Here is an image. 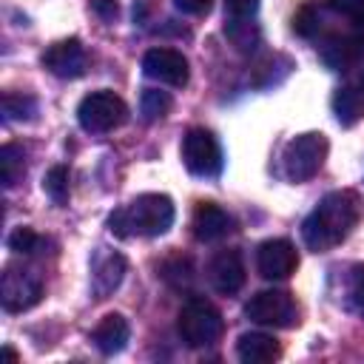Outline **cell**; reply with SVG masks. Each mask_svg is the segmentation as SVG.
<instances>
[{
  "label": "cell",
  "instance_id": "ac0fdd59",
  "mask_svg": "<svg viewBox=\"0 0 364 364\" xmlns=\"http://www.w3.org/2000/svg\"><path fill=\"white\" fill-rule=\"evenodd\" d=\"M125 276V259L119 253H102L94 264V276H91V284H94V293L97 299H108L119 282Z\"/></svg>",
  "mask_w": 364,
  "mask_h": 364
},
{
  "label": "cell",
  "instance_id": "7a4b0ae2",
  "mask_svg": "<svg viewBox=\"0 0 364 364\" xmlns=\"http://www.w3.org/2000/svg\"><path fill=\"white\" fill-rule=\"evenodd\" d=\"M173 202L165 193H142L131 205L108 216V230L119 239L125 236H162L173 225Z\"/></svg>",
  "mask_w": 364,
  "mask_h": 364
},
{
  "label": "cell",
  "instance_id": "f546056e",
  "mask_svg": "<svg viewBox=\"0 0 364 364\" xmlns=\"http://www.w3.org/2000/svg\"><path fill=\"white\" fill-rule=\"evenodd\" d=\"M353 28H355V37H358V40H364V9L353 17Z\"/></svg>",
  "mask_w": 364,
  "mask_h": 364
},
{
  "label": "cell",
  "instance_id": "4316f807",
  "mask_svg": "<svg viewBox=\"0 0 364 364\" xmlns=\"http://www.w3.org/2000/svg\"><path fill=\"white\" fill-rule=\"evenodd\" d=\"M173 6H176L179 11H185V14L202 17V14H208V11H210L213 0H173Z\"/></svg>",
  "mask_w": 364,
  "mask_h": 364
},
{
  "label": "cell",
  "instance_id": "7402d4cb",
  "mask_svg": "<svg viewBox=\"0 0 364 364\" xmlns=\"http://www.w3.org/2000/svg\"><path fill=\"white\" fill-rule=\"evenodd\" d=\"M43 191L51 196L54 205H65V202H68V168H65V165H54V168L46 173Z\"/></svg>",
  "mask_w": 364,
  "mask_h": 364
},
{
  "label": "cell",
  "instance_id": "44dd1931",
  "mask_svg": "<svg viewBox=\"0 0 364 364\" xmlns=\"http://www.w3.org/2000/svg\"><path fill=\"white\" fill-rule=\"evenodd\" d=\"M139 111H142V119L145 122L162 119L171 111V94L168 91H159V88H145L142 91V100H139Z\"/></svg>",
  "mask_w": 364,
  "mask_h": 364
},
{
  "label": "cell",
  "instance_id": "52a82bcc",
  "mask_svg": "<svg viewBox=\"0 0 364 364\" xmlns=\"http://www.w3.org/2000/svg\"><path fill=\"white\" fill-rule=\"evenodd\" d=\"M225 37L242 54L259 46V0H225Z\"/></svg>",
  "mask_w": 364,
  "mask_h": 364
},
{
  "label": "cell",
  "instance_id": "cb8c5ba5",
  "mask_svg": "<svg viewBox=\"0 0 364 364\" xmlns=\"http://www.w3.org/2000/svg\"><path fill=\"white\" fill-rule=\"evenodd\" d=\"M9 247L14 253H37L43 247V236H37L31 228H14L9 233Z\"/></svg>",
  "mask_w": 364,
  "mask_h": 364
},
{
  "label": "cell",
  "instance_id": "30bf717a",
  "mask_svg": "<svg viewBox=\"0 0 364 364\" xmlns=\"http://www.w3.org/2000/svg\"><path fill=\"white\" fill-rule=\"evenodd\" d=\"M142 71H145V77L165 82V85H173V88H185L191 80V68H188L185 54L176 48H165V46L145 51Z\"/></svg>",
  "mask_w": 364,
  "mask_h": 364
},
{
  "label": "cell",
  "instance_id": "83f0119b",
  "mask_svg": "<svg viewBox=\"0 0 364 364\" xmlns=\"http://www.w3.org/2000/svg\"><path fill=\"white\" fill-rule=\"evenodd\" d=\"M327 6L338 14H347V17H355L361 9H364V0H327Z\"/></svg>",
  "mask_w": 364,
  "mask_h": 364
},
{
  "label": "cell",
  "instance_id": "5bb4252c",
  "mask_svg": "<svg viewBox=\"0 0 364 364\" xmlns=\"http://www.w3.org/2000/svg\"><path fill=\"white\" fill-rule=\"evenodd\" d=\"M191 228L199 242H219L222 236H228L233 230V216L216 202H199L193 210Z\"/></svg>",
  "mask_w": 364,
  "mask_h": 364
},
{
  "label": "cell",
  "instance_id": "f1b7e54d",
  "mask_svg": "<svg viewBox=\"0 0 364 364\" xmlns=\"http://www.w3.org/2000/svg\"><path fill=\"white\" fill-rule=\"evenodd\" d=\"M91 9H94V14H100L102 20H114L117 17V0H91Z\"/></svg>",
  "mask_w": 364,
  "mask_h": 364
},
{
  "label": "cell",
  "instance_id": "5b68a950",
  "mask_svg": "<svg viewBox=\"0 0 364 364\" xmlns=\"http://www.w3.org/2000/svg\"><path fill=\"white\" fill-rule=\"evenodd\" d=\"M324 156H327V136L324 134H318V131L299 134L284 145V156H282L284 176L290 182H304V179L318 173V168L324 165Z\"/></svg>",
  "mask_w": 364,
  "mask_h": 364
},
{
  "label": "cell",
  "instance_id": "2e32d148",
  "mask_svg": "<svg viewBox=\"0 0 364 364\" xmlns=\"http://www.w3.org/2000/svg\"><path fill=\"white\" fill-rule=\"evenodd\" d=\"M128 336H131L128 318L119 316V313H108V316H102L100 324L91 330V341H94V347H97L102 355H114V353L125 350Z\"/></svg>",
  "mask_w": 364,
  "mask_h": 364
},
{
  "label": "cell",
  "instance_id": "8fae6325",
  "mask_svg": "<svg viewBox=\"0 0 364 364\" xmlns=\"http://www.w3.org/2000/svg\"><path fill=\"white\" fill-rule=\"evenodd\" d=\"M299 267V253L293 247V242L287 239H267L259 245L256 250V270L262 279L270 282H282L287 276H293Z\"/></svg>",
  "mask_w": 364,
  "mask_h": 364
},
{
  "label": "cell",
  "instance_id": "603a6c76",
  "mask_svg": "<svg viewBox=\"0 0 364 364\" xmlns=\"http://www.w3.org/2000/svg\"><path fill=\"white\" fill-rule=\"evenodd\" d=\"M37 111V100L28 94H6L3 97V114L6 119H31Z\"/></svg>",
  "mask_w": 364,
  "mask_h": 364
},
{
  "label": "cell",
  "instance_id": "7c38bea8",
  "mask_svg": "<svg viewBox=\"0 0 364 364\" xmlns=\"http://www.w3.org/2000/svg\"><path fill=\"white\" fill-rule=\"evenodd\" d=\"M43 65L60 80H77L85 74L88 57H85L82 43L77 37H68V40H60L43 51Z\"/></svg>",
  "mask_w": 364,
  "mask_h": 364
},
{
  "label": "cell",
  "instance_id": "ffe728a7",
  "mask_svg": "<svg viewBox=\"0 0 364 364\" xmlns=\"http://www.w3.org/2000/svg\"><path fill=\"white\" fill-rule=\"evenodd\" d=\"M26 171V162H23V148L14 145V142H6L0 148V179H3V188H11Z\"/></svg>",
  "mask_w": 364,
  "mask_h": 364
},
{
  "label": "cell",
  "instance_id": "9c48e42d",
  "mask_svg": "<svg viewBox=\"0 0 364 364\" xmlns=\"http://www.w3.org/2000/svg\"><path fill=\"white\" fill-rule=\"evenodd\" d=\"M43 296V282L31 270L9 264L0 276V304L6 313H26Z\"/></svg>",
  "mask_w": 364,
  "mask_h": 364
},
{
  "label": "cell",
  "instance_id": "4dcf8cb0",
  "mask_svg": "<svg viewBox=\"0 0 364 364\" xmlns=\"http://www.w3.org/2000/svg\"><path fill=\"white\" fill-rule=\"evenodd\" d=\"M3 355H6V358H11V361H17V353H14L11 347H3Z\"/></svg>",
  "mask_w": 364,
  "mask_h": 364
},
{
  "label": "cell",
  "instance_id": "3957f363",
  "mask_svg": "<svg viewBox=\"0 0 364 364\" xmlns=\"http://www.w3.org/2000/svg\"><path fill=\"white\" fill-rule=\"evenodd\" d=\"M176 330H179V336L188 347H210V344L219 341V336L225 330V321H222V313L208 299L196 296L179 310Z\"/></svg>",
  "mask_w": 364,
  "mask_h": 364
},
{
  "label": "cell",
  "instance_id": "1f68e13d",
  "mask_svg": "<svg viewBox=\"0 0 364 364\" xmlns=\"http://www.w3.org/2000/svg\"><path fill=\"white\" fill-rule=\"evenodd\" d=\"M358 85H361V88H364V74H361V82H358Z\"/></svg>",
  "mask_w": 364,
  "mask_h": 364
},
{
  "label": "cell",
  "instance_id": "277c9868",
  "mask_svg": "<svg viewBox=\"0 0 364 364\" xmlns=\"http://www.w3.org/2000/svg\"><path fill=\"white\" fill-rule=\"evenodd\" d=\"M128 119V105L114 91H91L77 105V122L88 134H108Z\"/></svg>",
  "mask_w": 364,
  "mask_h": 364
},
{
  "label": "cell",
  "instance_id": "484cf974",
  "mask_svg": "<svg viewBox=\"0 0 364 364\" xmlns=\"http://www.w3.org/2000/svg\"><path fill=\"white\" fill-rule=\"evenodd\" d=\"M293 31L301 34V37H313V34L318 31V11H316L310 3L301 6V9L293 14Z\"/></svg>",
  "mask_w": 364,
  "mask_h": 364
},
{
  "label": "cell",
  "instance_id": "d6986e66",
  "mask_svg": "<svg viewBox=\"0 0 364 364\" xmlns=\"http://www.w3.org/2000/svg\"><path fill=\"white\" fill-rule=\"evenodd\" d=\"M333 114L341 125H355L364 117V88L361 85H341L333 94Z\"/></svg>",
  "mask_w": 364,
  "mask_h": 364
},
{
  "label": "cell",
  "instance_id": "8992f818",
  "mask_svg": "<svg viewBox=\"0 0 364 364\" xmlns=\"http://www.w3.org/2000/svg\"><path fill=\"white\" fill-rule=\"evenodd\" d=\"M245 316L264 327H296L299 324V307L296 299L287 290H259L245 304Z\"/></svg>",
  "mask_w": 364,
  "mask_h": 364
},
{
  "label": "cell",
  "instance_id": "ba28073f",
  "mask_svg": "<svg viewBox=\"0 0 364 364\" xmlns=\"http://www.w3.org/2000/svg\"><path fill=\"white\" fill-rule=\"evenodd\" d=\"M182 162L193 176H216L222 171L219 139L208 128H191L182 136Z\"/></svg>",
  "mask_w": 364,
  "mask_h": 364
},
{
  "label": "cell",
  "instance_id": "4fadbf2b",
  "mask_svg": "<svg viewBox=\"0 0 364 364\" xmlns=\"http://www.w3.org/2000/svg\"><path fill=\"white\" fill-rule=\"evenodd\" d=\"M208 279L213 284L216 293L222 296H233L242 290L245 284V262H242V253L228 247V250H219L210 264H208Z\"/></svg>",
  "mask_w": 364,
  "mask_h": 364
},
{
  "label": "cell",
  "instance_id": "e0dca14e",
  "mask_svg": "<svg viewBox=\"0 0 364 364\" xmlns=\"http://www.w3.org/2000/svg\"><path fill=\"white\" fill-rule=\"evenodd\" d=\"M236 355L245 364H270V361H276L282 355V347H279V341L270 333L253 330V333H242L239 336Z\"/></svg>",
  "mask_w": 364,
  "mask_h": 364
},
{
  "label": "cell",
  "instance_id": "d4e9b609",
  "mask_svg": "<svg viewBox=\"0 0 364 364\" xmlns=\"http://www.w3.org/2000/svg\"><path fill=\"white\" fill-rule=\"evenodd\" d=\"M347 299H350V307L364 316V267L355 264L350 270V279H347Z\"/></svg>",
  "mask_w": 364,
  "mask_h": 364
},
{
  "label": "cell",
  "instance_id": "6da1fadb",
  "mask_svg": "<svg viewBox=\"0 0 364 364\" xmlns=\"http://www.w3.org/2000/svg\"><path fill=\"white\" fill-rule=\"evenodd\" d=\"M361 196L350 188L341 191H330L318 199V205L307 213V219L301 222V239L313 253H324L336 245H341L353 228L361 219Z\"/></svg>",
  "mask_w": 364,
  "mask_h": 364
},
{
  "label": "cell",
  "instance_id": "9a60e30c",
  "mask_svg": "<svg viewBox=\"0 0 364 364\" xmlns=\"http://www.w3.org/2000/svg\"><path fill=\"white\" fill-rule=\"evenodd\" d=\"M321 60L327 68L333 71H350L361 54H364V40H358L355 34H333L324 46H321Z\"/></svg>",
  "mask_w": 364,
  "mask_h": 364
}]
</instances>
